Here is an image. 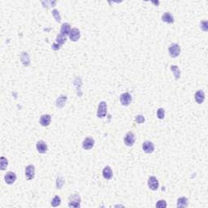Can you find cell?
<instances>
[{
	"label": "cell",
	"instance_id": "6da1fadb",
	"mask_svg": "<svg viewBox=\"0 0 208 208\" xmlns=\"http://www.w3.org/2000/svg\"><path fill=\"white\" fill-rule=\"evenodd\" d=\"M107 106L106 102H101L98 105V111H97V116L100 119H103L107 116Z\"/></svg>",
	"mask_w": 208,
	"mask_h": 208
},
{
	"label": "cell",
	"instance_id": "7a4b0ae2",
	"mask_svg": "<svg viewBox=\"0 0 208 208\" xmlns=\"http://www.w3.org/2000/svg\"><path fill=\"white\" fill-rule=\"evenodd\" d=\"M81 199L77 194H73L69 197V207H81Z\"/></svg>",
	"mask_w": 208,
	"mask_h": 208
},
{
	"label": "cell",
	"instance_id": "3957f363",
	"mask_svg": "<svg viewBox=\"0 0 208 208\" xmlns=\"http://www.w3.org/2000/svg\"><path fill=\"white\" fill-rule=\"evenodd\" d=\"M168 51H169V54H170V55L172 57V58L178 57L180 54V46L178 44H176V43H173V44H172L170 47H169Z\"/></svg>",
	"mask_w": 208,
	"mask_h": 208
},
{
	"label": "cell",
	"instance_id": "277c9868",
	"mask_svg": "<svg viewBox=\"0 0 208 208\" xmlns=\"http://www.w3.org/2000/svg\"><path fill=\"white\" fill-rule=\"evenodd\" d=\"M135 142V135L132 132H129L124 137V144L127 146H132Z\"/></svg>",
	"mask_w": 208,
	"mask_h": 208
},
{
	"label": "cell",
	"instance_id": "5b68a950",
	"mask_svg": "<svg viewBox=\"0 0 208 208\" xmlns=\"http://www.w3.org/2000/svg\"><path fill=\"white\" fill-rule=\"evenodd\" d=\"M35 167L33 165H28L25 167V177L28 180H33L34 178Z\"/></svg>",
	"mask_w": 208,
	"mask_h": 208
},
{
	"label": "cell",
	"instance_id": "8992f818",
	"mask_svg": "<svg viewBox=\"0 0 208 208\" xmlns=\"http://www.w3.org/2000/svg\"><path fill=\"white\" fill-rule=\"evenodd\" d=\"M142 149L146 154H151L155 151V145L150 141H145L142 144Z\"/></svg>",
	"mask_w": 208,
	"mask_h": 208
},
{
	"label": "cell",
	"instance_id": "52a82bcc",
	"mask_svg": "<svg viewBox=\"0 0 208 208\" xmlns=\"http://www.w3.org/2000/svg\"><path fill=\"white\" fill-rule=\"evenodd\" d=\"M95 143V140L92 138V137H86V138L83 141L82 147H83V149L86 150V151H89V150H91V149L94 147Z\"/></svg>",
	"mask_w": 208,
	"mask_h": 208
},
{
	"label": "cell",
	"instance_id": "ba28073f",
	"mask_svg": "<svg viewBox=\"0 0 208 208\" xmlns=\"http://www.w3.org/2000/svg\"><path fill=\"white\" fill-rule=\"evenodd\" d=\"M120 100L123 106H129L132 101V96L129 93H124L120 95Z\"/></svg>",
	"mask_w": 208,
	"mask_h": 208
},
{
	"label": "cell",
	"instance_id": "9c48e42d",
	"mask_svg": "<svg viewBox=\"0 0 208 208\" xmlns=\"http://www.w3.org/2000/svg\"><path fill=\"white\" fill-rule=\"evenodd\" d=\"M159 180L155 178V177H151L148 179V187L150 189H151L153 191H155L159 189Z\"/></svg>",
	"mask_w": 208,
	"mask_h": 208
},
{
	"label": "cell",
	"instance_id": "30bf717a",
	"mask_svg": "<svg viewBox=\"0 0 208 208\" xmlns=\"http://www.w3.org/2000/svg\"><path fill=\"white\" fill-rule=\"evenodd\" d=\"M16 178H17V177H16V174L15 173V172H7L6 175H5L4 180H5L7 184L12 185V184H13V183L16 181Z\"/></svg>",
	"mask_w": 208,
	"mask_h": 208
},
{
	"label": "cell",
	"instance_id": "8fae6325",
	"mask_svg": "<svg viewBox=\"0 0 208 208\" xmlns=\"http://www.w3.org/2000/svg\"><path fill=\"white\" fill-rule=\"evenodd\" d=\"M80 38H81V33L79 31L78 28H73L69 33L70 40L73 41H78L79 39H80Z\"/></svg>",
	"mask_w": 208,
	"mask_h": 208
},
{
	"label": "cell",
	"instance_id": "7c38bea8",
	"mask_svg": "<svg viewBox=\"0 0 208 208\" xmlns=\"http://www.w3.org/2000/svg\"><path fill=\"white\" fill-rule=\"evenodd\" d=\"M36 147H37V150H38V151L39 152L40 154H45L46 152L48 150L47 145L46 142H43V141H39V142L37 143Z\"/></svg>",
	"mask_w": 208,
	"mask_h": 208
},
{
	"label": "cell",
	"instance_id": "4fadbf2b",
	"mask_svg": "<svg viewBox=\"0 0 208 208\" xmlns=\"http://www.w3.org/2000/svg\"><path fill=\"white\" fill-rule=\"evenodd\" d=\"M51 122V116L50 115H43L40 118V124L42 126L47 127Z\"/></svg>",
	"mask_w": 208,
	"mask_h": 208
},
{
	"label": "cell",
	"instance_id": "5bb4252c",
	"mask_svg": "<svg viewBox=\"0 0 208 208\" xmlns=\"http://www.w3.org/2000/svg\"><path fill=\"white\" fill-rule=\"evenodd\" d=\"M194 98H195V101L198 103L199 104L202 103L204 100H205V94L202 90H198L196 92L195 95H194Z\"/></svg>",
	"mask_w": 208,
	"mask_h": 208
},
{
	"label": "cell",
	"instance_id": "9a60e30c",
	"mask_svg": "<svg viewBox=\"0 0 208 208\" xmlns=\"http://www.w3.org/2000/svg\"><path fill=\"white\" fill-rule=\"evenodd\" d=\"M103 176L107 180H111L113 177V172H112V170L109 166L104 167L103 170Z\"/></svg>",
	"mask_w": 208,
	"mask_h": 208
},
{
	"label": "cell",
	"instance_id": "2e32d148",
	"mask_svg": "<svg viewBox=\"0 0 208 208\" xmlns=\"http://www.w3.org/2000/svg\"><path fill=\"white\" fill-rule=\"evenodd\" d=\"M70 32H71V26L68 23H63L60 29V33L63 34V36L66 37L67 35H69Z\"/></svg>",
	"mask_w": 208,
	"mask_h": 208
},
{
	"label": "cell",
	"instance_id": "e0dca14e",
	"mask_svg": "<svg viewBox=\"0 0 208 208\" xmlns=\"http://www.w3.org/2000/svg\"><path fill=\"white\" fill-rule=\"evenodd\" d=\"M162 20L167 24H172L174 23V18L170 12H165L162 16Z\"/></svg>",
	"mask_w": 208,
	"mask_h": 208
},
{
	"label": "cell",
	"instance_id": "ac0fdd59",
	"mask_svg": "<svg viewBox=\"0 0 208 208\" xmlns=\"http://www.w3.org/2000/svg\"><path fill=\"white\" fill-rule=\"evenodd\" d=\"M21 62L22 63L25 65V66H28L29 63H30V58H29V55L27 52H23L21 54Z\"/></svg>",
	"mask_w": 208,
	"mask_h": 208
},
{
	"label": "cell",
	"instance_id": "d6986e66",
	"mask_svg": "<svg viewBox=\"0 0 208 208\" xmlns=\"http://www.w3.org/2000/svg\"><path fill=\"white\" fill-rule=\"evenodd\" d=\"M188 206V199L185 197L179 198L177 200V207H186Z\"/></svg>",
	"mask_w": 208,
	"mask_h": 208
},
{
	"label": "cell",
	"instance_id": "ffe728a7",
	"mask_svg": "<svg viewBox=\"0 0 208 208\" xmlns=\"http://www.w3.org/2000/svg\"><path fill=\"white\" fill-rule=\"evenodd\" d=\"M66 101H67L66 96H63V95H62V96H60V98H58V99L56 100V106L59 107V108H62V107L64 106V104H65Z\"/></svg>",
	"mask_w": 208,
	"mask_h": 208
},
{
	"label": "cell",
	"instance_id": "44dd1931",
	"mask_svg": "<svg viewBox=\"0 0 208 208\" xmlns=\"http://www.w3.org/2000/svg\"><path fill=\"white\" fill-rule=\"evenodd\" d=\"M171 70L172 71V73H173L174 76H175V79H176V80H178V79L180 78V68H179L178 67L172 66L171 67Z\"/></svg>",
	"mask_w": 208,
	"mask_h": 208
},
{
	"label": "cell",
	"instance_id": "7402d4cb",
	"mask_svg": "<svg viewBox=\"0 0 208 208\" xmlns=\"http://www.w3.org/2000/svg\"><path fill=\"white\" fill-rule=\"evenodd\" d=\"M66 37L65 36H63V34H61V33H60V34L57 35V38H56V41H57V44H59L60 46H62V45L66 41Z\"/></svg>",
	"mask_w": 208,
	"mask_h": 208
},
{
	"label": "cell",
	"instance_id": "603a6c76",
	"mask_svg": "<svg viewBox=\"0 0 208 208\" xmlns=\"http://www.w3.org/2000/svg\"><path fill=\"white\" fill-rule=\"evenodd\" d=\"M8 165V161L5 157H1V160H0V168L1 170H5L6 167Z\"/></svg>",
	"mask_w": 208,
	"mask_h": 208
},
{
	"label": "cell",
	"instance_id": "cb8c5ba5",
	"mask_svg": "<svg viewBox=\"0 0 208 208\" xmlns=\"http://www.w3.org/2000/svg\"><path fill=\"white\" fill-rule=\"evenodd\" d=\"M60 204H61V199H60V198L59 196H55V197L52 199V201H51V206H52V207H58V206H60Z\"/></svg>",
	"mask_w": 208,
	"mask_h": 208
},
{
	"label": "cell",
	"instance_id": "d4e9b609",
	"mask_svg": "<svg viewBox=\"0 0 208 208\" xmlns=\"http://www.w3.org/2000/svg\"><path fill=\"white\" fill-rule=\"evenodd\" d=\"M157 116L159 120H163L165 116V111L163 108H159L157 111Z\"/></svg>",
	"mask_w": 208,
	"mask_h": 208
},
{
	"label": "cell",
	"instance_id": "484cf974",
	"mask_svg": "<svg viewBox=\"0 0 208 208\" xmlns=\"http://www.w3.org/2000/svg\"><path fill=\"white\" fill-rule=\"evenodd\" d=\"M52 15H53V16L55 17V19L56 20L57 22H60V20H61V17H60V12H58V10L54 9L53 11H52Z\"/></svg>",
	"mask_w": 208,
	"mask_h": 208
},
{
	"label": "cell",
	"instance_id": "4316f807",
	"mask_svg": "<svg viewBox=\"0 0 208 208\" xmlns=\"http://www.w3.org/2000/svg\"><path fill=\"white\" fill-rule=\"evenodd\" d=\"M64 185V180H63V177H58L57 179V183H56V186L58 189H61L63 185Z\"/></svg>",
	"mask_w": 208,
	"mask_h": 208
},
{
	"label": "cell",
	"instance_id": "83f0119b",
	"mask_svg": "<svg viewBox=\"0 0 208 208\" xmlns=\"http://www.w3.org/2000/svg\"><path fill=\"white\" fill-rule=\"evenodd\" d=\"M155 206H156V207H167V202H166L165 200H159V201H158Z\"/></svg>",
	"mask_w": 208,
	"mask_h": 208
},
{
	"label": "cell",
	"instance_id": "f1b7e54d",
	"mask_svg": "<svg viewBox=\"0 0 208 208\" xmlns=\"http://www.w3.org/2000/svg\"><path fill=\"white\" fill-rule=\"evenodd\" d=\"M135 120L137 121V123L142 124L145 122V118H144V116H142V115H138V116H136Z\"/></svg>",
	"mask_w": 208,
	"mask_h": 208
},
{
	"label": "cell",
	"instance_id": "f546056e",
	"mask_svg": "<svg viewBox=\"0 0 208 208\" xmlns=\"http://www.w3.org/2000/svg\"><path fill=\"white\" fill-rule=\"evenodd\" d=\"M201 28L203 31H207V21H202L201 22Z\"/></svg>",
	"mask_w": 208,
	"mask_h": 208
},
{
	"label": "cell",
	"instance_id": "4dcf8cb0",
	"mask_svg": "<svg viewBox=\"0 0 208 208\" xmlns=\"http://www.w3.org/2000/svg\"><path fill=\"white\" fill-rule=\"evenodd\" d=\"M51 48H52V50H54L55 51H57L60 49V46L59 44H57V43H54V44L52 45Z\"/></svg>",
	"mask_w": 208,
	"mask_h": 208
}]
</instances>
